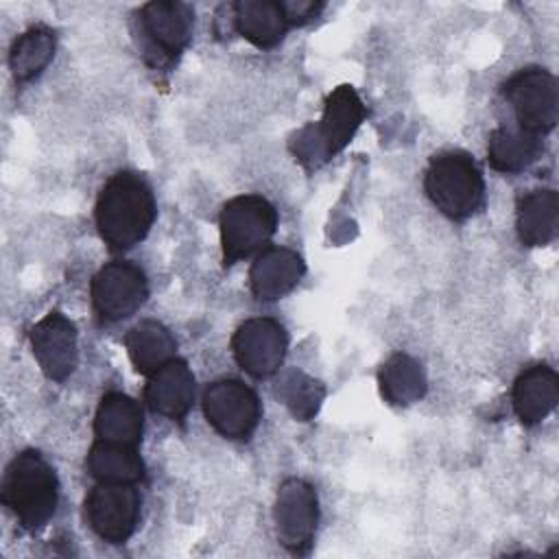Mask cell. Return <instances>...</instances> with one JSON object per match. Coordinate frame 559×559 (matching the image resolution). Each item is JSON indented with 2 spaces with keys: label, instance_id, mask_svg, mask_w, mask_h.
<instances>
[{
  "label": "cell",
  "instance_id": "cell-1",
  "mask_svg": "<svg viewBox=\"0 0 559 559\" xmlns=\"http://www.w3.org/2000/svg\"><path fill=\"white\" fill-rule=\"evenodd\" d=\"M155 197L151 183L133 170L116 173L96 199V227L105 245L124 251L146 238L155 221Z\"/></svg>",
  "mask_w": 559,
  "mask_h": 559
},
{
  "label": "cell",
  "instance_id": "cell-2",
  "mask_svg": "<svg viewBox=\"0 0 559 559\" xmlns=\"http://www.w3.org/2000/svg\"><path fill=\"white\" fill-rule=\"evenodd\" d=\"M0 500L20 526L41 528L55 515L59 500V480L52 465L37 450L15 454L4 469Z\"/></svg>",
  "mask_w": 559,
  "mask_h": 559
},
{
  "label": "cell",
  "instance_id": "cell-3",
  "mask_svg": "<svg viewBox=\"0 0 559 559\" xmlns=\"http://www.w3.org/2000/svg\"><path fill=\"white\" fill-rule=\"evenodd\" d=\"M424 190L435 207L454 221L472 216L485 201L483 173L465 151L432 155L424 175Z\"/></svg>",
  "mask_w": 559,
  "mask_h": 559
},
{
  "label": "cell",
  "instance_id": "cell-4",
  "mask_svg": "<svg viewBox=\"0 0 559 559\" xmlns=\"http://www.w3.org/2000/svg\"><path fill=\"white\" fill-rule=\"evenodd\" d=\"M365 105L352 85H338L325 100L323 116L317 124L306 127L293 146L295 155L317 166L336 155L354 138L360 122L365 120Z\"/></svg>",
  "mask_w": 559,
  "mask_h": 559
},
{
  "label": "cell",
  "instance_id": "cell-5",
  "mask_svg": "<svg viewBox=\"0 0 559 559\" xmlns=\"http://www.w3.org/2000/svg\"><path fill=\"white\" fill-rule=\"evenodd\" d=\"M277 227L275 207L260 194H240L221 210V245L225 266L262 251Z\"/></svg>",
  "mask_w": 559,
  "mask_h": 559
},
{
  "label": "cell",
  "instance_id": "cell-6",
  "mask_svg": "<svg viewBox=\"0 0 559 559\" xmlns=\"http://www.w3.org/2000/svg\"><path fill=\"white\" fill-rule=\"evenodd\" d=\"M504 98L509 100L520 129L542 135L555 129L559 116L557 79L544 68H526L504 83Z\"/></svg>",
  "mask_w": 559,
  "mask_h": 559
},
{
  "label": "cell",
  "instance_id": "cell-7",
  "mask_svg": "<svg viewBox=\"0 0 559 559\" xmlns=\"http://www.w3.org/2000/svg\"><path fill=\"white\" fill-rule=\"evenodd\" d=\"M203 413L225 439H249L260 421V400L240 380H216L203 391Z\"/></svg>",
  "mask_w": 559,
  "mask_h": 559
},
{
  "label": "cell",
  "instance_id": "cell-8",
  "mask_svg": "<svg viewBox=\"0 0 559 559\" xmlns=\"http://www.w3.org/2000/svg\"><path fill=\"white\" fill-rule=\"evenodd\" d=\"M140 493L131 483H98L85 498L90 528L109 544L127 542L138 524Z\"/></svg>",
  "mask_w": 559,
  "mask_h": 559
},
{
  "label": "cell",
  "instance_id": "cell-9",
  "mask_svg": "<svg viewBox=\"0 0 559 559\" xmlns=\"http://www.w3.org/2000/svg\"><path fill=\"white\" fill-rule=\"evenodd\" d=\"M148 297L144 271L127 260L105 264L92 280V304L103 321L131 317Z\"/></svg>",
  "mask_w": 559,
  "mask_h": 559
},
{
  "label": "cell",
  "instance_id": "cell-10",
  "mask_svg": "<svg viewBox=\"0 0 559 559\" xmlns=\"http://www.w3.org/2000/svg\"><path fill=\"white\" fill-rule=\"evenodd\" d=\"M319 520V500L310 483L286 478L275 498V526L280 544L295 552H308Z\"/></svg>",
  "mask_w": 559,
  "mask_h": 559
},
{
  "label": "cell",
  "instance_id": "cell-11",
  "mask_svg": "<svg viewBox=\"0 0 559 559\" xmlns=\"http://www.w3.org/2000/svg\"><path fill=\"white\" fill-rule=\"evenodd\" d=\"M288 347L286 330L271 317L247 319L231 338L236 362L253 378H269L280 371Z\"/></svg>",
  "mask_w": 559,
  "mask_h": 559
},
{
  "label": "cell",
  "instance_id": "cell-12",
  "mask_svg": "<svg viewBox=\"0 0 559 559\" xmlns=\"http://www.w3.org/2000/svg\"><path fill=\"white\" fill-rule=\"evenodd\" d=\"M140 35L151 52L164 61H175L192 37L194 11L179 0H155L140 9Z\"/></svg>",
  "mask_w": 559,
  "mask_h": 559
},
{
  "label": "cell",
  "instance_id": "cell-13",
  "mask_svg": "<svg viewBox=\"0 0 559 559\" xmlns=\"http://www.w3.org/2000/svg\"><path fill=\"white\" fill-rule=\"evenodd\" d=\"M31 347L35 360L50 380L63 382L76 369V328L59 310L48 312L39 323H35L31 330Z\"/></svg>",
  "mask_w": 559,
  "mask_h": 559
},
{
  "label": "cell",
  "instance_id": "cell-14",
  "mask_svg": "<svg viewBox=\"0 0 559 559\" xmlns=\"http://www.w3.org/2000/svg\"><path fill=\"white\" fill-rule=\"evenodd\" d=\"M304 271L306 264L297 251L286 247L262 249L249 271L251 293L258 301H275L299 284Z\"/></svg>",
  "mask_w": 559,
  "mask_h": 559
},
{
  "label": "cell",
  "instance_id": "cell-15",
  "mask_svg": "<svg viewBox=\"0 0 559 559\" xmlns=\"http://www.w3.org/2000/svg\"><path fill=\"white\" fill-rule=\"evenodd\" d=\"M144 402L157 415L181 421L194 402V376L190 367L173 358L148 376Z\"/></svg>",
  "mask_w": 559,
  "mask_h": 559
},
{
  "label": "cell",
  "instance_id": "cell-16",
  "mask_svg": "<svg viewBox=\"0 0 559 559\" xmlns=\"http://www.w3.org/2000/svg\"><path fill=\"white\" fill-rule=\"evenodd\" d=\"M513 408L524 426L546 419L559 402V378L548 365L524 369L513 382Z\"/></svg>",
  "mask_w": 559,
  "mask_h": 559
},
{
  "label": "cell",
  "instance_id": "cell-17",
  "mask_svg": "<svg viewBox=\"0 0 559 559\" xmlns=\"http://www.w3.org/2000/svg\"><path fill=\"white\" fill-rule=\"evenodd\" d=\"M94 432L100 441L135 448L142 439L140 404L120 391L103 395L94 417Z\"/></svg>",
  "mask_w": 559,
  "mask_h": 559
},
{
  "label": "cell",
  "instance_id": "cell-18",
  "mask_svg": "<svg viewBox=\"0 0 559 559\" xmlns=\"http://www.w3.org/2000/svg\"><path fill=\"white\" fill-rule=\"evenodd\" d=\"M231 11L236 31L258 48H273L290 26L282 4L273 0H240Z\"/></svg>",
  "mask_w": 559,
  "mask_h": 559
},
{
  "label": "cell",
  "instance_id": "cell-19",
  "mask_svg": "<svg viewBox=\"0 0 559 559\" xmlns=\"http://www.w3.org/2000/svg\"><path fill=\"white\" fill-rule=\"evenodd\" d=\"M518 236L526 247H544L559 234V197L555 190H533L518 203Z\"/></svg>",
  "mask_w": 559,
  "mask_h": 559
},
{
  "label": "cell",
  "instance_id": "cell-20",
  "mask_svg": "<svg viewBox=\"0 0 559 559\" xmlns=\"http://www.w3.org/2000/svg\"><path fill=\"white\" fill-rule=\"evenodd\" d=\"M124 347L135 371L151 376L159 367H164L168 360L175 358L177 343L166 325H162L159 321L146 319L127 332Z\"/></svg>",
  "mask_w": 559,
  "mask_h": 559
},
{
  "label": "cell",
  "instance_id": "cell-21",
  "mask_svg": "<svg viewBox=\"0 0 559 559\" xmlns=\"http://www.w3.org/2000/svg\"><path fill=\"white\" fill-rule=\"evenodd\" d=\"M85 467L98 483H138L144 476V463L133 445L96 441L85 459Z\"/></svg>",
  "mask_w": 559,
  "mask_h": 559
},
{
  "label": "cell",
  "instance_id": "cell-22",
  "mask_svg": "<svg viewBox=\"0 0 559 559\" xmlns=\"http://www.w3.org/2000/svg\"><path fill=\"white\" fill-rule=\"evenodd\" d=\"M542 153L539 135L526 131H511V129H493L487 144L489 164L498 173H522L528 168Z\"/></svg>",
  "mask_w": 559,
  "mask_h": 559
},
{
  "label": "cell",
  "instance_id": "cell-23",
  "mask_svg": "<svg viewBox=\"0 0 559 559\" xmlns=\"http://www.w3.org/2000/svg\"><path fill=\"white\" fill-rule=\"evenodd\" d=\"M382 397L389 404L408 406L424 397L426 373L421 365L408 354H393L378 373Z\"/></svg>",
  "mask_w": 559,
  "mask_h": 559
},
{
  "label": "cell",
  "instance_id": "cell-24",
  "mask_svg": "<svg viewBox=\"0 0 559 559\" xmlns=\"http://www.w3.org/2000/svg\"><path fill=\"white\" fill-rule=\"evenodd\" d=\"M55 46L57 39L48 26H33L22 33L13 41L9 52V66L13 76L24 83L41 74V70H46V66L52 61Z\"/></svg>",
  "mask_w": 559,
  "mask_h": 559
},
{
  "label": "cell",
  "instance_id": "cell-25",
  "mask_svg": "<svg viewBox=\"0 0 559 559\" xmlns=\"http://www.w3.org/2000/svg\"><path fill=\"white\" fill-rule=\"evenodd\" d=\"M275 395L284 402V406L293 413L295 419L308 421L317 415L325 397V389L319 380L306 376L304 371L290 369L280 378L275 386Z\"/></svg>",
  "mask_w": 559,
  "mask_h": 559
},
{
  "label": "cell",
  "instance_id": "cell-26",
  "mask_svg": "<svg viewBox=\"0 0 559 559\" xmlns=\"http://www.w3.org/2000/svg\"><path fill=\"white\" fill-rule=\"evenodd\" d=\"M280 4L284 9L288 24H306L312 17H317V13L323 9V4L314 0H282Z\"/></svg>",
  "mask_w": 559,
  "mask_h": 559
}]
</instances>
